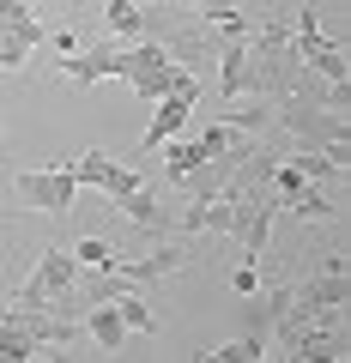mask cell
<instances>
[{"label":"cell","instance_id":"obj_1","mask_svg":"<svg viewBox=\"0 0 351 363\" xmlns=\"http://www.w3.org/2000/svg\"><path fill=\"white\" fill-rule=\"evenodd\" d=\"M248 97H267V104H285L291 97V79H297V43H291V25L285 18H260L248 30Z\"/></svg>","mask_w":351,"mask_h":363},{"label":"cell","instance_id":"obj_2","mask_svg":"<svg viewBox=\"0 0 351 363\" xmlns=\"http://www.w3.org/2000/svg\"><path fill=\"white\" fill-rule=\"evenodd\" d=\"M121 79H128V91L140 97V104H157L164 91H182L194 73L176 67L152 37H140V43H121Z\"/></svg>","mask_w":351,"mask_h":363},{"label":"cell","instance_id":"obj_3","mask_svg":"<svg viewBox=\"0 0 351 363\" xmlns=\"http://www.w3.org/2000/svg\"><path fill=\"white\" fill-rule=\"evenodd\" d=\"M279 133H285V145H351V109H315V104H297V97H285V104L273 109Z\"/></svg>","mask_w":351,"mask_h":363},{"label":"cell","instance_id":"obj_4","mask_svg":"<svg viewBox=\"0 0 351 363\" xmlns=\"http://www.w3.org/2000/svg\"><path fill=\"white\" fill-rule=\"evenodd\" d=\"M13 200L25 212H73L79 182H73V169H67V157H55V164H43V169H18Z\"/></svg>","mask_w":351,"mask_h":363},{"label":"cell","instance_id":"obj_5","mask_svg":"<svg viewBox=\"0 0 351 363\" xmlns=\"http://www.w3.org/2000/svg\"><path fill=\"white\" fill-rule=\"evenodd\" d=\"M73 279H79L73 248H43V255H37V272H30L18 291H6V303H18V309H49L61 291H73Z\"/></svg>","mask_w":351,"mask_h":363},{"label":"cell","instance_id":"obj_6","mask_svg":"<svg viewBox=\"0 0 351 363\" xmlns=\"http://www.w3.org/2000/svg\"><path fill=\"white\" fill-rule=\"evenodd\" d=\"M291 43H297V61L309 67V73H321V79H351L345 43H333V37L321 30V13H315V6H303V13H297V30H291Z\"/></svg>","mask_w":351,"mask_h":363},{"label":"cell","instance_id":"obj_7","mask_svg":"<svg viewBox=\"0 0 351 363\" xmlns=\"http://www.w3.org/2000/svg\"><path fill=\"white\" fill-rule=\"evenodd\" d=\"M67 169H73V182L79 188H97L104 200H121L128 188H140V169H128V164H116V157L104 152V145H91V152H79V157H67Z\"/></svg>","mask_w":351,"mask_h":363},{"label":"cell","instance_id":"obj_8","mask_svg":"<svg viewBox=\"0 0 351 363\" xmlns=\"http://www.w3.org/2000/svg\"><path fill=\"white\" fill-rule=\"evenodd\" d=\"M55 79H67V85H104V79H121V43L97 37V43H85V49L61 55V61H55Z\"/></svg>","mask_w":351,"mask_h":363},{"label":"cell","instance_id":"obj_9","mask_svg":"<svg viewBox=\"0 0 351 363\" xmlns=\"http://www.w3.org/2000/svg\"><path fill=\"white\" fill-rule=\"evenodd\" d=\"M194 104H200V79H188L182 91H164V97H157V116H152V128L140 133V152H157V145L164 140H176V133L188 128V121H194Z\"/></svg>","mask_w":351,"mask_h":363},{"label":"cell","instance_id":"obj_10","mask_svg":"<svg viewBox=\"0 0 351 363\" xmlns=\"http://www.w3.org/2000/svg\"><path fill=\"white\" fill-rule=\"evenodd\" d=\"M291 297H297V303H315V309H345V303H351V272H345V267H315L309 279L291 285Z\"/></svg>","mask_w":351,"mask_h":363},{"label":"cell","instance_id":"obj_11","mask_svg":"<svg viewBox=\"0 0 351 363\" xmlns=\"http://www.w3.org/2000/svg\"><path fill=\"white\" fill-rule=\"evenodd\" d=\"M291 218L297 224H333V218H345V212H339V200L327 194V182H303L297 194H291Z\"/></svg>","mask_w":351,"mask_h":363},{"label":"cell","instance_id":"obj_12","mask_svg":"<svg viewBox=\"0 0 351 363\" xmlns=\"http://www.w3.org/2000/svg\"><path fill=\"white\" fill-rule=\"evenodd\" d=\"M212 61H218V97H224V104L248 97V79H255V73H248V43H224Z\"/></svg>","mask_w":351,"mask_h":363},{"label":"cell","instance_id":"obj_13","mask_svg":"<svg viewBox=\"0 0 351 363\" xmlns=\"http://www.w3.org/2000/svg\"><path fill=\"white\" fill-rule=\"evenodd\" d=\"M79 321H85V339H91V345H104V351H121V345H128V327H121L116 303H91Z\"/></svg>","mask_w":351,"mask_h":363},{"label":"cell","instance_id":"obj_14","mask_svg":"<svg viewBox=\"0 0 351 363\" xmlns=\"http://www.w3.org/2000/svg\"><path fill=\"white\" fill-rule=\"evenodd\" d=\"M273 109L279 104H267V97H236V104L224 109V121H230L236 133H248V140H260V133L273 128Z\"/></svg>","mask_w":351,"mask_h":363},{"label":"cell","instance_id":"obj_15","mask_svg":"<svg viewBox=\"0 0 351 363\" xmlns=\"http://www.w3.org/2000/svg\"><path fill=\"white\" fill-rule=\"evenodd\" d=\"M0 25L13 30V37H25L30 49H43V37H49V30L37 25V6H30V0H0Z\"/></svg>","mask_w":351,"mask_h":363},{"label":"cell","instance_id":"obj_16","mask_svg":"<svg viewBox=\"0 0 351 363\" xmlns=\"http://www.w3.org/2000/svg\"><path fill=\"white\" fill-rule=\"evenodd\" d=\"M104 25H109V37L140 43L145 37V6H133V0H109V6H104Z\"/></svg>","mask_w":351,"mask_h":363},{"label":"cell","instance_id":"obj_17","mask_svg":"<svg viewBox=\"0 0 351 363\" xmlns=\"http://www.w3.org/2000/svg\"><path fill=\"white\" fill-rule=\"evenodd\" d=\"M200 357H212V363H260V357H273V351H267V339H255V333H236V339H224V345L200 351Z\"/></svg>","mask_w":351,"mask_h":363},{"label":"cell","instance_id":"obj_18","mask_svg":"<svg viewBox=\"0 0 351 363\" xmlns=\"http://www.w3.org/2000/svg\"><path fill=\"white\" fill-rule=\"evenodd\" d=\"M116 315H121V327H128V333H152V327H157L152 297H145V291H128V297H116Z\"/></svg>","mask_w":351,"mask_h":363},{"label":"cell","instance_id":"obj_19","mask_svg":"<svg viewBox=\"0 0 351 363\" xmlns=\"http://www.w3.org/2000/svg\"><path fill=\"white\" fill-rule=\"evenodd\" d=\"M30 357H43V345L25 333V327L0 321V363H30Z\"/></svg>","mask_w":351,"mask_h":363},{"label":"cell","instance_id":"obj_20","mask_svg":"<svg viewBox=\"0 0 351 363\" xmlns=\"http://www.w3.org/2000/svg\"><path fill=\"white\" fill-rule=\"evenodd\" d=\"M157 152H164V176H169V182H182L188 169L200 164V152H194V140H182V133H176V140H164V145H157Z\"/></svg>","mask_w":351,"mask_h":363},{"label":"cell","instance_id":"obj_21","mask_svg":"<svg viewBox=\"0 0 351 363\" xmlns=\"http://www.w3.org/2000/svg\"><path fill=\"white\" fill-rule=\"evenodd\" d=\"M73 260H79V267H116L121 248L109 242V236H79V242H73Z\"/></svg>","mask_w":351,"mask_h":363},{"label":"cell","instance_id":"obj_22","mask_svg":"<svg viewBox=\"0 0 351 363\" xmlns=\"http://www.w3.org/2000/svg\"><path fill=\"white\" fill-rule=\"evenodd\" d=\"M236 13H248V0H194V18H206V25H224Z\"/></svg>","mask_w":351,"mask_h":363},{"label":"cell","instance_id":"obj_23","mask_svg":"<svg viewBox=\"0 0 351 363\" xmlns=\"http://www.w3.org/2000/svg\"><path fill=\"white\" fill-rule=\"evenodd\" d=\"M230 285H236V297H243V291H255V285H260V260H243V267L230 272Z\"/></svg>","mask_w":351,"mask_h":363},{"label":"cell","instance_id":"obj_24","mask_svg":"<svg viewBox=\"0 0 351 363\" xmlns=\"http://www.w3.org/2000/svg\"><path fill=\"white\" fill-rule=\"evenodd\" d=\"M43 43H55V55H73V49H79L73 30H55V37H43Z\"/></svg>","mask_w":351,"mask_h":363},{"label":"cell","instance_id":"obj_25","mask_svg":"<svg viewBox=\"0 0 351 363\" xmlns=\"http://www.w3.org/2000/svg\"><path fill=\"white\" fill-rule=\"evenodd\" d=\"M0 140H6V116H0Z\"/></svg>","mask_w":351,"mask_h":363},{"label":"cell","instance_id":"obj_26","mask_svg":"<svg viewBox=\"0 0 351 363\" xmlns=\"http://www.w3.org/2000/svg\"><path fill=\"white\" fill-rule=\"evenodd\" d=\"M133 6H157V0H133Z\"/></svg>","mask_w":351,"mask_h":363}]
</instances>
